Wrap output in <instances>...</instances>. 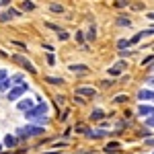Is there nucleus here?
<instances>
[{
  "label": "nucleus",
  "mask_w": 154,
  "mask_h": 154,
  "mask_svg": "<svg viewBox=\"0 0 154 154\" xmlns=\"http://www.w3.org/2000/svg\"><path fill=\"white\" fill-rule=\"evenodd\" d=\"M140 136H142V138H150L152 134H150V131H148V130H142V131H140Z\"/></svg>",
  "instance_id": "obj_37"
},
{
  "label": "nucleus",
  "mask_w": 154,
  "mask_h": 154,
  "mask_svg": "<svg viewBox=\"0 0 154 154\" xmlns=\"http://www.w3.org/2000/svg\"><path fill=\"white\" fill-rule=\"evenodd\" d=\"M117 25H119V27H131V19L121 14V17H117Z\"/></svg>",
  "instance_id": "obj_18"
},
{
  "label": "nucleus",
  "mask_w": 154,
  "mask_h": 154,
  "mask_svg": "<svg viewBox=\"0 0 154 154\" xmlns=\"http://www.w3.org/2000/svg\"><path fill=\"white\" fill-rule=\"evenodd\" d=\"M146 82H148V86H154V76H148Z\"/></svg>",
  "instance_id": "obj_39"
},
{
  "label": "nucleus",
  "mask_w": 154,
  "mask_h": 154,
  "mask_svg": "<svg viewBox=\"0 0 154 154\" xmlns=\"http://www.w3.org/2000/svg\"><path fill=\"white\" fill-rule=\"evenodd\" d=\"M0 150H2V144H0Z\"/></svg>",
  "instance_id": "obj_42"
},
{
  "label": "nucleus",
  "mask_w": 154,
  "mask_h": 154,
  "mask_svg": "<svg viewBox=\"0 0 154 154\" xmlns=\"http://www.w3.org/2000/svg\"><path fill=\"white\" fill-rule=\"evenodd\" d=\"M146 125H148V128H154V113L146 117Z\"/></svg>",
  "instance_id": "obj_31"
},
{
  "label": "nucleus",
  "mask_w": 154,
  "mask_h": 154,
  "mask_svg": "<svg viewBox=\"0 0 154 154\" xmlns=\"http://www.w3.org/2000/svg\"><path fill=\"white\" fill-rule=\"evenodd\" d=\"M74 95H80V97H88V99H95L97 91L93 86H76V93Z\"/></svg>",
  "instance_id": "obj_7"
},
{
  "label": "nucleus",
  "mask_w": 154,
  "mask_h": 154,
  "mask_svg": "<svg viewBox=\"0 0 154 154\" xmlns=\"http://www.w3.org/2000/svg\"><path fill=\"white\" fill-rule=\"evenodd\" d=\"M119 148H121V144H119V142H109V144L105 146V152H107V154H115Z\"/></svg>",
  "instance_id": "obj_15"
},
{
  "label": "nucleus",
  "mask_w": 154,
  "mask_h": 154,
  "mask_svg": "<svg viewBox=\"0 0 154 154\" xmlns=\"http://www.w3.org/2000/svg\"><path fill=\"white\" fill-rule=\"evenodd\" d=\"M27 91H29V84H27V82L14 84L12 88H8V91H6V99H8V101H19V99H21Z\"/></svg>",
  "instance_id": "obj_3"
},
{
  "label": "nucleus",
  "mask_w": 154,
  "mask_h": 154,
  "mask_svg": "<svg viewBox=\"0 0 154 154\" xmlns=\"http://www.w3.org/2000/svg\"><path fill=\"white\" fill-rule=\"evenodd\" d=\"M43 80H45L48 84H51V86H62V84L66 82V80H64L62 76H45Z\"/></svg>",
  "instance_id": "obj_12"
},
{
  "label": "nucleus",
  "mask_w": 154,
  "mask_h": 154,
  "mask_svg": "<svg viewBox=\"0 0 154 154\" xmlns=\"http://www.w3.org/2000/svg\"><path fill=\"white\" fill-rule=\"evenodd\" d=\"M154 62V54H150V56H146V58L142 60V66H148V64H152Z\"/></svg>",
  "instance_id": "obj_29"
},
{
  "label": "nucleus",
  "mask_w": 154,
  "mask_h": 154,
  "mask_svg": "<svg viewBox=\"0 0 154 154\" xmlns=\"http://www.w3.org/2000/svg\"><path fill=\"white\" fill-rule=\"evenodd\" d=\"M128 99H130L128 95H117L115 99H113V103H117V105H121V103H128Z\"/></svg>",
  "instance_id": "obj_24"
},
{
  "label": "nucleus",
  "mask_w": 154,
  "mask_h": 154,
  "mask_svg": "<svg viewBox=\"0 0 154 154\" xmlns=\"http://www.w3.org/2000/svg\"><path fill=\"white\" fill-rule=\"evenodd\" d=\"M64 101H66V97H64V95H56V103H58V107L64 105Z\"/></svg>",
  "instance_id": "obj_32"
},
{
  "label": "nucleus",
  "mask_w": 154,
  "mask_h": 154,
  "mask_svg": "<svg viewBox=\"0 0 154 154\" xmlns=\"http://www.w3.org/2000/svg\"><path fill=\"white\" fill-rule=\"evenodd\" d=\"M68 70L72 72V74H76V76H84V74H88V66L86 64H70L68 66Z\"/></svg>",
  "instance_id": "obj_6"
},
{
  "label": "nucleus",
  "mask_w": 154,
  "mask_h": 154,
  "mask_svg": "<svg viewBox=\"0 0 154 154\" xmlns=\"http://www.w3.org/2000/svg\"><path fill=\"white\" fill-rule=\"evenodd\" d=\"M11 21V14L4 11V12H0V23H8Z\"/></svg>",
  "instance_id": "obj_27"
},
{
  "label": "nucleus",
  "mask_w": 154,
  "mask_h": 154,
  "mask_svg": "<svg viewBox=\"0 0 154 154\" xmlns=\"http://www.w3.org/2000/svg\"><path fill=\"white\" fill-rule=\"evenodd\" d=\"M84 39H88V41H95L97 39V27H95V23L88 27V31H86V37Z\"/></svg>",
  "instance_id": "obj_16"
},
{
  "label": "nucleus",
  "mask_w": 154,
  "mask_h": 154,
  "mask_svg": "<svg viewBox=\"0 0 154 154\" xmlns=\"http://www.w3.org/2000/svg\"><path fill=\"white\" fill-rule=\"evenodd\" d=\"M125 68H128V64H125L123 60H119L117 64H113V66H111L107 72H109V76H111V78H115V76H119V74H123V70H125Z\"/></svg>",
  "instance_id": "obj_5"
},
{
  "label": "nucleus",
  "mask_w": 154,
  "mask_h": 154,
  "mask_svg": "<svg viewBox=\"0 0 154 154\" xmlns=\"http://www.w3.org/2000/svg\"><path fill=\"white\" fill-rule=\"evenodd\" d=\"M76 41L84 45V35H82V31H76Z\"/></svg>",
  "instance_id": "obj_33"
},
{
  "label": "nucleus",
  "mask_w": 154,
  "mask_h": 154,
  "mask_svg": "<svg viewBox=\"0 0 154 154\" xmlns=\"http://www.w3.org/2000/svg\"><path fill=\"white\" fill-rule=\"evenodd\" d=\"M8 88H12V82H11V78L6 76V78H4V80L0 82V91H2V93H6Z\"/></svg>",
  "instance_id": "obj_19"
},
{
  "label": "nucleus",
  "mask_w": 154,
  "mask_h": 154,
  "mask_svg": "<svg viewBox=\"0 0 154 154\" xmlns=\"http://www.w3.org/2000/svg\"><path fill=\"white\" fill-rule=\"evenodd\" d=\"M49 11L56 12V14H62V12H64V6L58 4V2H51V4H49Z\"/></svg>",
  "instance_id": "obj_20"
},
{
  "label": "nucleus",
  "mask_w": 154,
  "mask_h": 154,
  "mask_svg": "<svg viewBox=\"0 0 154 154\" xmlns=\"http://www.w3.org/2000/svg\"><path fill=\"white\" fill-rule=\"evenodd\" d=\"M74 131H76V134H86V131H88V128H86V125H82V123H78V125H74Z\"/></svg>",
  "instance_id": "obj_25"
},
{
  "label": "nucleus",
  "mask_w": 154,
  "mask_h": 154,
  "mask_svg": "<svg viewBox=\"0 0 154 154\" xmlns=\"http://www.w3.org/2000/svg\"><path fill=\"white\" fill-rule=\"evenodd\" d=\"M48 103L39 99L31 109L25 111V119H29L31 123H37V125H45L48 123Z\"/></svg>",
  "instance_id": "obj_1"
},
{
  "label": "nucleus",
  "mask_w": 154,
  "mask_h": 154,
  "mask_svg": "<svg viewBox=\"0 0 154 154\" xmlns=\"http://www.w3.org/2000/svg\"><path fill=\"white\" fill-rule=\"evenodd\" d=\"M131 54H134L131 49H119V56H121V58H128V56H131Z\"/></svg>",
  "instance_id": "obj_30"
},
{
  "label": "nucleus",
  "mask_w": 154,
  "mask_h": 154,
  "mask_svg": "<svg viewBox=\"0 0 154 154\" xmlns=\"http://www.w3.org/2000/svg\"><path fill=\"white\" fill-rule=\"evenodd\" d=\"M128 4H130L128 0H119V2H117V6H128Z\"/></svg>",
  "instance_id": "obj_40"
},
{
  "label": "nucleus",
  "mask_w": 154,
  "mask_h": 154,
  "mask_svg": "<svg viewBox=\"0 0 154 154\" xmlns=\"http://www.w3.org/2000/svg\"><path fill=\"white\" fill-rule=\"evenodd\" d=\"M84 136L91 138V140H101V138H105V136H107V131L105 130H88Z\"/></svg>",
  "instance_id": "obj_10"
},
{
  "label": "nucleus",
  "mask_w": 154,
  "mask_h": 154,
  "mask_svg": "<svg viewBox=\"0 0 154 154\" xmlns=\"http://www.w3.org/2000/svg\"><path fill=\"white\" fill-rule=\"evenodd\" d=\"M68 115H70V111H68V109H66V111H64V113H62V115H60V121H66V119H68Z\"/></svg>",
  "instance_id": "obj_35"
},
{
  "label": "nucleus",
  "mask_w": 154,
  "mask_h": 154,
  "mask_svg": "<svg viewBox=\"0 0 154 154\" xmlns=\"http://www.w3.org/2000/svg\"><path fill=\"white\" fill-rule=\"evenodd\" d=\"M146 19H148V21H154V11L148 12V14H146Z\"/></svg>",
  "instance_id": "obj_41"
},
{
  "label": "nucleus",
  "mask_w": 154,
  "mask_h": 154,
  "mask_svg": "<svg viewBox=\"0 0 154 154\" xmlns=\"http://www.w3.org/2000/svg\"><path fill=\"white\" fill-rule=\"evenodd\" d=\"M113 84H115V80H103L101 86H103V88H109V86H113Z\"/></svg>",
  "instance_id": "obj_34"
},
{
  "label": "nucleus",
  "mask_w": 154,
  "mask_h": 154,
  "mask_svg": "<svg viewBox=\"0 0 154 154\" xmlns=\"http://www.w3.org/2000/svg\"><path fill=\"white\" fill-rule=\"evenodd\" d=\"M6 12H8V14H11V19H17V17H21V11H17V8H6Z\"/></svg>",
  "instance_id": "obj_26"
},
{
  "label": "nucleus",
  "mask_w": 154,
  "mask_h": 154,
  "mask_svg": "<svg viewBox=\"0 0 154 154\" xmlns=\"http://www.w3.org/2000/svg\"><path fill=\"white\" fill-rule=\"evenodd\" d=\"M11 60L14 62V64H19V66H21L23 70H27L29 74H37V68H35V66H33V64H31V62H29L27 58H25L23 54H12Z\"/></svg>",
  "instance_id": "obj_4"
},
{
  "label": "nucleus",
  "mask_w": 154,
  "mask_h": 154,
  "mask_svg": "<svg viewBox=\"0 0 154 154\" xmlns=\"http://www.w3.org/2000/svg\"><path fill=\"white\" fill-rule=\"evenodd\" d=\"M105 117V111H103V109H93V111H91V119H93V121H99V119H103Z\"/></svg>",
  "instance_id": "obj_17"
},
{
  "label": "nucleus",
  "mask_w": 154,
  "mask_h": 154,
  "mask_svg": "<svg viewBox=\"0 0 154 154\" xmlns=\"http://www.w3.org/2000/svg\"><path fill=\"white\" fill-rule=\"evenodd\" d=\"M37 6H35V2L33 0H23L21 2V12H31V11H35Z\"/></svg>",
  "instance_id": "obj_13"
},
{
  "label": "nucleus",
  "mask_w": 154,
  "mask_h": 154,
  "mask_svg": "<svg viewBox=\"0 0 154 154\" xmlns=\"http://www.w3.org/2000/svg\"><path fill=\"white\" fill-rule=\"evenodd\" d=\"M130 48V39H119L117 41V49H128Z\"/></svg>",
  "instance_id": "obj_22"
},
{
  "label": "nucleus",
  "mask_w": 154,
  "mask_h": 154,
  "mask_svg": "<svg viewBox=\"0 0 154 154\" xmlns=\"http://www.w3.org/2000/svg\"><path fill=\"white\" fill-rule=\"evenodd\" d=\"M17 144H19V138H17V136H11V134H8V136L4 138V146H6V148H14Z\"/></svg>",
  "instance_id": "obj_14"
},
{
  "label": "nucleus",
  "mask_w": 154,
  "mask_h": 154,
  "mask_svg": "<svg viewBox=\"0 0 154 154\" xmlns=\"http://www.w3.org/2000/svg\"><path fill=\"white\" fill-rule=\"evenodd\" d=\"M58 39H60V41H68V39H70V35H68V31L60 29V31H58Z\"/></svg>",
  "instance_id": "obj_23"
},
{
  "label": "nucleus",
  "mask_w": 154,
  "mask_h": 154,
  "mask_svg": "<svg viewBox=\"0 0 154 154\" xmlns=\"http://www.w3.org/2000/svg\"><path fill=\"white\" fill-rule=\"evenodd\" d=\"M74 101H76V103H78V105H84V99L80 95H74Z\"/></svg>",
  "instance_id": "obj_36"
},
{
  "label": "nucleus",
  "mask_w": 154,
  "mask_h": 154,
  "mask_svg": "<svg viewBox=\"0 0 154 154\" xmlns=\"http://www.w3.org/2000/svg\"><path fill=\"white\" fill-rule=\"evenodd\" d=\"M8 78H11L12 86H14V84H21V82H23V74H12V76H8Z\"/></svg>",
  "instance_id": "obj_21"
},
{
  "label": "nucleus",
  "mask_w": 154,
  "mask_h": 154,
  "mask_svg": "<svg viewBox=\"0 0 154 154\" xmlns=\"http://www.w3.org/2000/svg\"><path fill=\"white\" fill-rule=\"evenodd\" d=\"M43 131H45L43 125L29 123V125H25V128H19V130H17V138H19V140H29V138H37V136H41Z\"/></svg>",
  "instance_id": "obj_2"
},
{
  "label": "nucleus",
  "mask_w": 154,
  "mask_h": 154,
  "mask_svg": "<svg viewBox=\"0 0 154 154\" xmlns=\"http://www.w3.org/2000/svg\"><path fill=\"white\" fill-rule=\"evenodd\" d=\"M6 76H8V72H6V70H0V82H2Z\"/></svg>",
  "instance_id": "obj_38"
},
{
  "label": "nucleus",
  "mask_w": 154,
  "mask_h": 154,
  "mask_svg": "<svg viewBox=\"0 0 154 154\" xmlns=\"http://www.w3.org/2000/svg\"><path fill=\"white\" fill-rule=\"evenodd\" d=\"M33 105H35V101H33V99H27V97L17 101V109H19V111H23V113L27 111V109H31Z\"/></svg>",
  "instance_id": "obj_9"
},
{
  "label": "nucleus",
  "mask_w": 154,
  "mask_h": 154,
  "mask_svg": "<svg viewBox=\"0 0 154 154\" xmlns=\"http://www.w3.org/2000/svg\"><path fill=\"white\" fill-rule=\"evenodd\" d=\"M152 113H154V107L152 105H142V103H140V107H138V115L148 117V115H152Z\"/></svg>",
  "instance_id": "obj_11"
},
{
  "label": "nucleus",
  "mask_w": 154,
  "mask_h": 154,
  "mask_svg": "<svg viewBox=\"0 0 154 154\" xmlns=\"http://www.w3.org/2000/svg\"><path fill=\"white\" fill-rule=\"evenodd\" d=\"M45 60H48L49 66H54V64H56V56H54V51H49L48 56H45Z\"/></svg>",
  "instance_id": "obj_28"
},
{
  "label": "nucleus",
  "mask_w": 154,
  "mask_h": 154,
  "mask_svg": "<svg viewBox=\"0 0 154 154\" xmlns=\"http://www.w3.org/2000/svg\"><path fill=\"white\" fill-rule=\"evenodd\" d=\"M138 99H140L142 103H146V101L154 103V91L152 88H140V91H138Z\"/></svg>",
  "instance_id": "obj_8"
}]
</instances>
